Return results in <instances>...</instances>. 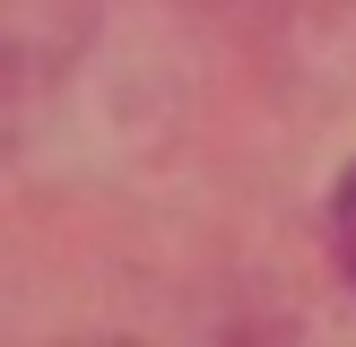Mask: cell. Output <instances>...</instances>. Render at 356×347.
<instances>
[{
	"label": "cell",
	"mask_w": 356,
	"mask_h": 347,
	"mask_svg": "<svg viewBox=\"0 0 356 347\" xmlns=\"http://www.w3.org/2000/svg\"><path fill=\"white\" fill-rule=\"evenodd\" d=\"M330 252H339V269L356 278V165L339 174V191H330Z\"/></svg>",
	"instance_id": "obj_1"
}]
</instances>
